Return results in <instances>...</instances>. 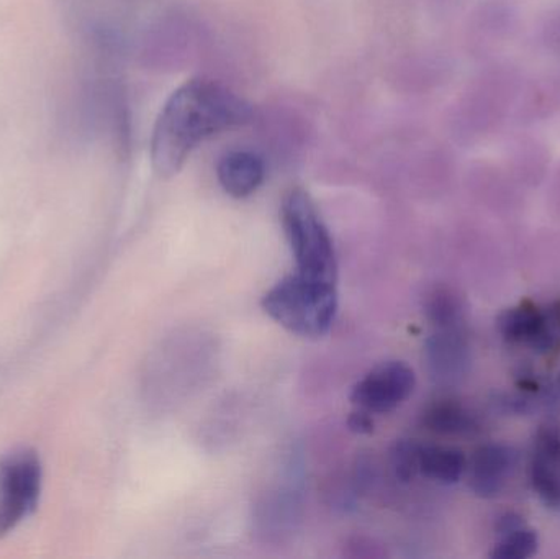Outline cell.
Listing matches in <instances>:
<instances>
[{"mask_svg":"<svg viewBox=\"0 0 560 559\" xmlns=\"http://www.w3.org/2000/svg\"><path fill=\"white\" fill-rule=\"evenodd\" d=\"M248 102L219 82L192 79L164 105L151 138V161L161 177L179 173L203 141L252 120Z\"/></svg>","mask_w":560,"mask_h":559,"instance_id":"cell-1","label":"cell"},{"mask_svg":"<svg viewBox=\"0 0 560 559\" xmlns=\"http://www.w3.org/2000/svg\"><path fill=\"white\" fill-rule=\"evenodd\" d=\"M280 216L296 272L310 281L336 284L335 245L310 194L300 187L289 190L283 197Z\"/></svg>","mask_w":560,"mask_h":559,"instance_id":"cell-2","label":"cell"},{"mask_svg":"<svg viewBox=\"0 0 560 559\" xmlns=\"http://www.w3.org/2000/svg\"><path fill=\"white\" fill-rule=\"evenodd\" d=\"M261 304L266 314L290 334L319 338L335 324L338 292L336 284L310 281L295 272L269 289Z\"/></svg>","mask_w":560,"mask_h":559,"instance_id":"cell-3","label":"cell"},{"mask_svg":"<svg viewBox=\"0 0 560 559\" xmlns=\"http://www.w3.org/2000/svg\"><path fill=\"white\" fill-rule=\"evenodd\" d=\"M45 469L38 453L16 446L0 456V538L9 537L36 514Z\"/></svg>","mask_w":560,"mask_h":559,"instance_id":"cell-4","label":"cell"},{"mask_svg":"<svg viewBox=\"0 0 560 559\" xmlns=\"http://www.w3.org/2000/svg\"><path fill=\"white\" fill-rule=\"evenodd\" d=\"M417 377L404 361H385L369 371L351 391V403L369 414H388L413 393Z\"/></svg>","mask_w":560,"mask_h":559,"instance_id":"cell-5","label":"cell"},{"mask_svg":"<svg viewBox=\"0 0 560 559\" xmlns=\"http://www.w3.org/2000/svg\"><path fill=\"white\" fill-rule=\"evenodd\" d=\"M497 327L510 343L526 345L538 353H549L559 343L555 315L549 317L529 301L502 312Z\"/></svg>","mask_w":560,"mask_h":559,"instance_id":"cell-6","label":"cell"},{"mask_svg":"<svg viewBox=\"0 0 560 559\" xmlns=\"http://www.w3.org/2000/svg\"><path fill=\"white\" fill-rule=\"evenodd\" d=\"M516 466L518 452L513 446L503 443L480 446L474 452L470 462H467L469 488L479 498H495L505 488Z\"/></svg>","mask_w":560,"mask_h":559,"instance_id":"cell-7","label":"cell"},{"mask_svg":"<svg viewBox=\"0 0 560 559\" xmlns=\"http://www.w3.org/2000/svg\"><path fill=\"white\" fill-rule=\"evenodd\" d=\"M532 485L542 504L560 511V429L546 426L535 440Z\"/></svg>","mask_w":560,"mask_h":559,"instance_id":"cell-8","label":"cell"},{"mask_svg":"<svg viewBox=\"0 0 560 559\" xmlns=\"http://www.w3.org/2000/svg\"><path fill=\"white\" fill-rule=\"evenodd\" d=\"M427 360L434 380L453 383L469 366V347L460 325L440 327L427 343Z\"/></svg>","mask_w":560,"mask_h":559,"instance_id":"cell-9","label":"cell"},{"mask_svg":"<svg viewBox=\"0 0 560 559\" xmlns=\"http://www.w3.org/2000/svg\"><path fill=\"white\" fill-rule=\"evenodd\" d=\"M219 180L223 190L236 199L252 196L265 183L266 167L252 151H233L219 163Z\"/></svg>","mask_w":560,"mask_h":559,"instance_id":"cell-10","label":"cell"},{"mask_svg":"<svg viewBox=\"0 0 560 559\" xmlns=\"http://www.w3.org/2000/svg\"><path fill=\"white\" fill-rule=\"evenodd\" d=\"M467 469V459L460 450L451 446L421 445L420 475L440 485H456Z\"/></svg>","mask_w":560,"mask_h":559,"instance_id":"cell-11","label":"cell"},{"mask_svg":"<svg viewBox=\"0 0 560 559\" xmlns=\"http://www.w3.org/2000/svg\"><path fill=\"white\" fill-rule=\"evenodd\" d=\"M423 423L441 435H472L479 430L476 416L454 400H440L428 407Z\"/></svg>","mask_w":560,"mask_h":559,"instance_id":"cell-12","label":"cell"},{"mask_svg":"<svg viewBox=\"0 0 560 559\" xmlns=\"http://www.w3.org/2000/svg\"><path fill=\"white\" fill-rule=\"evenodd\" d=\"M538 547V534L523 525L516 531L500 535V541L493 547L490 557L493 559H528L535 557Z\"/></svg>","mask_w":560,"mask_h":559,"instance_id":"cell-13","label":"cell"},{"mask_svg":"<svg viewBox=\"0 0 560 559\" xmlns=\"http://www.w3.org/2000/svg\"><path fill=\"white\" fill-rule=\"evenodd\" d=\"M427 314L438 328L457 327L463 322V304L456 294L447 289H440L428 299Z\"/></svg>","mask_w":560,"mask_h":559,"instance_id":"cell-14","label":"cell"},{"mask_svg":"<svg viewBox=\"0 0 560 559\" xmlns=\"http://www.w3.org/2000/svg\"><path fill=\"white\" fill-rule=\"evenodd\" d=\"M421 443L415 440H400L392 450V468L401 482H410L420 475Z\"/></svg>","mask_w":560,"mask_h":559,"instance_id":"cell-15","label":"cell"},{"mask_svg":"<svg viewBox=\"0 0 560 559\" xmlns=\"http://www.w3.org/2000/svg\"><path fill=\"white\" fill-rule=\"evenodd\" d=\"M349 430L354 433H359V435H368V433H372L374 430V422H372L371 414L365 412V410L358 409L355 412L351 414L348 420Z\"/></svg>","mask_w":560,"mask_h":559,"instance_id":"cell-16","label":"cell"},{"mask_svg":"<svg viewBox=\"0 0 560 559\" xmlns=\"http://www.w3.org/2000/svg\"><path fill=\"white\" fill-rule=\"evenodd\" d=\"M523 525H525L523 517H520L515 512H510V514L502 515L497 521V534H509V532L516 531V528L523 527Z\"/></svg>","mask_w":560,"mask_h":559,"instance_id":"cell-17","label":"cell"},{"mask_svg":"<svg viewBox=\"0 0 560 559\" xmlns=\"http://www.w3.org/2000/svg\"><path fill=\"white\" fill-rule=\"evenodd\" d=\"M556 389H558L559 393H560V373H559V376H558V381H556Z\"/></svg>","mask_w":560,"mask_h":559,"instance_id":"cell-18","label":"cell"}]
</instances>
